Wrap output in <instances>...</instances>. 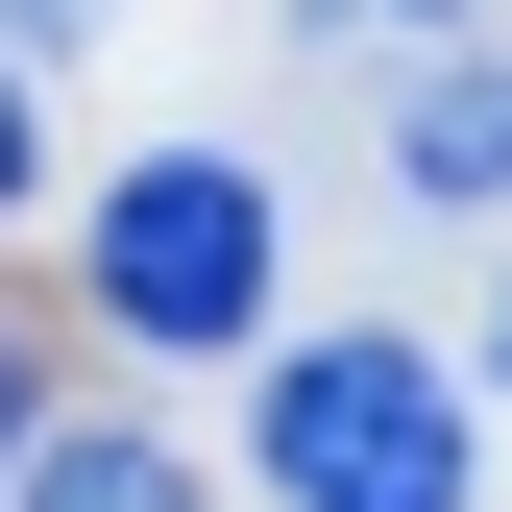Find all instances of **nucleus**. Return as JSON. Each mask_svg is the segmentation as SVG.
<instances>
[{"instance_id":"f257e3e1","label":"nucleus","mask_w":512,"mask_h":512,"mask_svg":"<svg viewBox=\"0 0 512 512\" xmlns=\"http://www.w3.org/2000/svg\"><path fill=\"white\" fill-rule=\"evenodd\" d=\"M98 317L171 342V366L269 342V171H244V147H147V171L98 196Z\"/></svg>"},{"instance_id":"f03ea898","label":"nucleus","mask_w":512,"mask_h":512,"mask_svg":"<svg viewBox=\"0 0 512 512\" xmlns=\"http://www.w3.org/2000/svg\"><path fill=\"white\" fill-rule=\"evenodd\" d=\"M269 488L293 512H464V366H439V342L269 366Z\"/></svg>"},{"instance_id":"7ed1b4c3","label":"nucleus","mask_w":512,"mask_h":512,"mask_svg":"<svg viewBox=\"0 0 512 512\" xmlns=\"http://www.w3.org/2000/svg\"><path fill=\"white\" fill-rule=\"evenodd\" d=\"M391 196L512 220V74H488V49H439V74H415V122H391Z\"/></svg>"},{"instance_id":"20e7f679","label":"nucleus","mask_w":512,"mask_h":512,"mask_svg":"<svg viewBox=\"0 0 512 512\" xmlns=\"http://www.w3.org/2000/svg\"><path fill=\"white\" fill-rule=\"evenodd\" d=\"M25 512H196L171 439H25Z\"/></svg>"},{"instance_id":"39448f33","label":"nucleus","mask_w":512,"mask_h":512,"mask_svg":"<svg viewBox=\"0 0 512 512\" xmlns=\"http://www.w3.org/2000/svg\"><path fill=\"white\" fill-rule=\"evenodd\" d=\"M0 25H25V49H98V25H122V0H0Z\"/></svg>"},{"instance_id":"423d86ee","label":"nucleus","mask_w":512,"mask_h":512,"mask_svg":"<svg viewBox=\"0 0 512 512\" xmlns=\"http://www.w3.org/2000/svg\"><path fill=\"white\" fill-rule=\"evenodd\" d=\"M0 220H25V74H0Z\"/></svg>"},{"instance_id":"0eeeda50","label":"nucleus","mask_w":512,"mask_h":512,"mask_svg":"<svg viewBox=\"0 0 512 512\" xmlns=\"http://www.w3.org/2000/svg\"><path fill=\"white\" fill-rule=\"evenodd\" d=\"M0 464H25V342H0Z\"/></svg>"},{"instance_id":"6e6552de","label":"nucleus","mask_w":512,"mask_h":512,"mask_svg":"<svg viewBox=\"0 0 512 512\" xmlns=\"http://www.w3.org/2000/svg\"><path fill=\"white\" fill-rule=\"evenodd\" d=\"M391 25H488V0H391Z\"/></svg>"},{"instance_id":"1a4fd4ad","label":"nucleus","mask_w":512,"mask_h":512,"mask_svg":"<svg viewBox=\"0 0 512 512\" xmlns=\"http://www.w3.org/2000/svg\"><path fill=\"white\" fill-rule=\"evenodd\" d=\"M488 366H512V317H488Z\"/></svg>"}]
</instances>
